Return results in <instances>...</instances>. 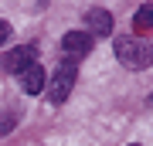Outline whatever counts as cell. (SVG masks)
Wrapping results in <instances>:
<instances>
[{
    "mask_svg": "<svg viewBox=\"0 0 153 146\" xmlns=\"http://www.w3.org/2000/svg\"><path fill=\"white\" fill-rule=\"evenodd\" d=\"M116 61L129 71H143L153 65V44L143 38H116Z\"/></svg>",
    "mask_w": 153,
    "mask_h": 146,
    "instance_id": "obj_1",
    "label": "cell"
},
{
    "mask_svg": "<svg viewBox=\"0 0 153 146\" xmlns=\"http://www.w3.org/2000/svg\"><path fill=\"white\" fill-rule=\"evenodd\" d=\"M75 78H78V65H75V61H61L58 71H55V78L44 85V88H48V99H51L55 105H58V102H65V99L71 95V85H75Z\"/></svg>",
    "mask_w": 153,
    "mask_h": 146,
    "instance_id": "obj_2",
    "label": "cell"
},
{
    "mask_svg": "<svg viewBox=\"0 0 153 146\" xmlns=\"http://www.w3.org/2000/svg\"><path fill=\"white\" fill-rule=\"evenodd\" d=\"M92 44H95V38H92L88 31H68L65 38H61L65 61H75V65H78V58H85V54L92 51Z\"/></svg>",
    "mask_w": 153,
    "mask_h": 146,
    "instance_id": "obj_3",
    "label": "cell"
},
{
    "mask_svg": "<svg viewBox=\"0 0 153 146\" xmlns=\"http://www.w3.org/2000/svg\"><path fill=\"white\" fill-rule=\"evenodd\" d=\"M34 54H38L34 44H21V48H14V51L4 54V68L14 71V75H21V71H27L31 65H38V61H34Z\"/></svg>",
    "mask_w": 153,
    "mask_h": 146,
    "instance_id": "obj_4",
    "label": "cell"
},
{
    "mask_svg": "<svg viewBox=\"0 0 153 146\" xmlns=\"http://www.w3.org/2000/svg\"><path fill=\"white\" fill-rule=\"evenodd\" d=\"M85 27H88V34H99V38H105V34H112V14L109 10H102V7H88L85 10Z\"/></svg>",
    "mask_w": 153,
    "mask_h": 146,
    "instance_id": "obj_5",
    "label": "cell"
},
{
    "mask_svg": "<svg viewBox=\"0 0 153 146\" xmlns=\"http://www.w3.org/2000/svg\"><path fill=\"white\" fill-rule=\"evenodd\" d=\"M44 85H48V78H44L41 65H31L27 71H21V92L24 95H38V92H44Z\"/></svg>",
    "mask_w": 153,
    "mask_h": 146,
    "instance_id": "obj_6",
    "label": "cell"
},
{
    "mask_svg": "<svg viewBox=\"0 0 153 146\" xmlns=\"http://www.w3.org/2000/svg\"><path fill=\"white\" fill-rule=\"evenodd\" d=\"M133 27H136V38H143L146 31H153V4H143L133 14Z\"/></svg>",
    "mask_w": 153,
    "mask_h": 146,
    "instance_id": "obj_7",
    "label": "cell"
},
{
    "mask_svg": "<svg viewBox=\"0 0 153 146\" xmlns=\"http://www.w3.org/2000/svg\"><path fill=\"white\" fill-rule=\"evenodd\" d=\"M10 31H14L10 24H7V21H0V48L7 44V38H10Z\"/></svg>",
    "mask_w": 153,
    "mask_h": 146,
    "instance_id": "obj_8",
    "label": "cell"
},
{
    "mask_svg": "<svg viewBox=\"0 0 153 146\" xmlns=\"http://www.w3.org/2000/svg\"><path fill=\"white\" fill-rule=\"evenodd\" d=\"M14 122H17V116H0V133H7Z\"/></svg>",
    "mask_w": 153,
    "mask_h": 146,
    "instance_id": "obj_9",
    "label": "cell"
},
{
    "mask_svg": "<svg viewBox=\"0 0 153 146\" xmlns=\"http://www.w3.org/2000/svg\"><path fill=\"white\" fill-rule=\"evenodd\" d=\"M146 102H150V105H153V95H150V99H146Z\"/></svg>",
    "mask_w": 153,
    "mask_h": 146,
    "instance_id": "obj_10",
    "label": "cell"
},
{
    "mask_svg": "<svg viewBox=\"0 0 153 146\" xmlns=\"http://www.w3.org/2000/svg\"><path fill=\"white\" fill-rule=\"evenodd\" d=\"M129 146H140V143H129Z\"/></svg>",
    "mask_w": 153,
    "mask_h": 146,
    "instance_id": "obj_11",
    "label": "cell"
}]
</instances>
